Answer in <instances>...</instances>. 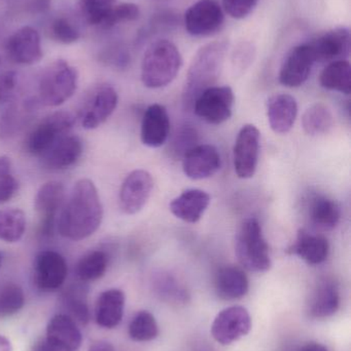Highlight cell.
Instances as JSON below:
<instances>
[{
    "label": "cell",
    "instance_id": "obj_22",
    "mask_svg": "<svg viewBox=\"0 0 351 351\" xmlns=\"http://www.w3.org/2000/svg\"><path fill=\"white\" fill-rule=\"evenodd\" d=\"M45 339L57 350L78 351L82 337L74 319L68 315H57L49 322Z\"/></svg>",
    "mask_w": 351,
    "mask_h": 351
},
{
    "label": "cell",
    "instance_id": "obj_3",
    "mask_svg": "<svg viewBox=\"0 0 351 351\" xmlns=\"http://www.w3.org/2000/svg\"><path fill=\"white\" fill-rule=\"evenodd\" d=\"M183 66V57L177 45L167 39L155 41L144 53L141 80L148 88H161L170 84Z\"/></svg>",
    "mask_w": 351,
    "mask_h": 351
},
{
    "label": "cell",
    "instance_id": "obj_35",
    "mask_svg": "<svg viewBox=\"0 0 351 351\" xmlns=\"http://www.w3.org/2000/svg\"><path fill=\"white\" fill-rule=\"evenodd\" d=\"M24 304V292L19 285L8 282L0 287V317L16 315Z\"/></svg>",
    "mask_w": 351,
    "mask_h": 351
},
{
    "label": "cell",
    "instance_id": "obj_46",
    "mask_svg": "<svg viewBox=\"0 0 351 351\" xmlns=\"http://www.w3.org/2000/svg\"><path fill=\"white\" fill-rule=\"evenodd\" d=\"M31 351H59L56 350L53 346L47 342V339L41 340V341L36 342V343L33 346L32 350Z\"/></svg>",
    "mask_w": 351,
    "mask_h": 351
},
{
    "label": "cell",
    "instance_id": "obj_19",
    "mask_svg": "<svg viewBox=\"0 0 351 351\" xmlns=\"http://www.w3.org/2000/svg\"><path fill=\"white\" fill-rule=\"evenodd\" d=\"M170 135V119L163 105L152 104L148 107L142 117L140 138L144 145L159 148L164 145Z\"/></svg>",
    "mask_w": 351,
    "mask_h": 351
},
{
    "label": "cell",
    "instance_id": "obj_26",
    "mask_svg": "<svg viewBox=\"0 0 351 351\" xmlns=\"http://www.w3.org/2000/svg\"><path fill=\"white\" fill-rule=\"evenodd\" d=\"M125 294L119 289H111L101 293L95 307V319L100 327L113 329L123 319Z\"/></svg>",
    "mask_w": 351,
    "mask_h": 351
},
{
    "label": "cell",
    "instance_id": "obj_31",
    "mask_svg": "<svg viewBox=\"0 0 351 351\" xmlns=\"http://www.w3.org/2000/svg\"><path fill=\"white\" fill-rule=\"evenodd\" d=\"M109 255L104 250H93L82 256L76 265V276L82 282L100 280L109 267Z\"/></svg>",
    "mask_w": 351,
    "mask_h": 351
},
{
    "label": "cell",
    "instance_id": "obj_18",
    "mask_svg": "<svg viewBox=\"0 0 351 351\" xmlns=\"http://www.w3.org/2000/svg\"><path fill=\"white\" fill-rule=\"evenodd\" d=\"M350 32L346 27L333 29L309 43L317 62L346 60L350 53Z\"/></svg>",
    "mask_w": 351,
    "mask_h": 351
},
{
    "label": "cell",
    "instance_id": "obj_10",
    "mask_svg": "<svg viewBox=\"0 0 351 351\" xmlns=\"http://www.w3.org/2000/svg\"><path fill=\"white\" fill-rule=\"evenodd\" d=\"M260 131L253 125L241 128L233 150L235 173L240 179H249L257 172L260 154Z\"/></svg>",
    "mask_w": 351,
    "mask_h": 351
},
{
    "label": "cell",
    "instance_id": "obj_14",
    "mask_svg": "<svg viewBox=\"0 0 351 351\" xmlns=\"http://www.w3.org/2000/svg\"><path fill=\"white\" fill-rule=\"evenodd\" d=\"M315 63L317 59L309 43L294 47L280 68V84L286 88H299L308 80Z\"/></svg>",
    "mask_w": 351,
    "mask_h": 351
},
{
    "label": "cell",
    "instance_id": "obj_21",
    "mask_svg": "<svg viewBox=\"0 0 351 351\" xmlns=\"http://www.w3.org/2000/svg\"><path fill=\"white\" fill-rule=\"evenodd\" d=\"M298 117V103L288 94H278L267 101V117L270 128L275 134L284 135L294 127Z\"/></svg>",
    "mask_w": 351,
    "mask_h": 351
},
{
    "label": "cell",
    "instance_id": "obj_8",
    "mask_svg": "<svg viewBox=\"0 0 351 351\" xmlns=\"http://www.w3.org/2000/svg\"><path fill=\"white\" fill-rule=\"evenodd\" d=\"M234 100L230 86H212L199 95L192 109L202 121L210 125H222L232 117Z\"/></svg>",
    "mask_w": 351,
    "mask_h": 351
},
{
    "label": "cell",
    "instance_id": "obj_34",
    "mask_svg": "<svg viewBox=\"0 0 351 351\" xmlns=\"http://www.w3.org/2000/svg\"><path fill=\"white\" fill-rule=\"evenodd\" d=\"M154 284L159 296L169 302L185 303L189 298L188 291L169 274H159Z\"/></svg>",
    "mask_w": 351,
    "mask_h": 351
},
{
    "label": "cell",
    "instance_id": "obj_48",
    "mask_svg": "<svg viewBox=\"0 0 351 351\" xmlns=\"http://www.w3.org/2000/svg\"><path fill=\"white\" fill-rule=\"evenodd\" d=\"M301 351H329L323 344L317 343V342H310L307 343Z\"/></svg>",
    "mask_w": 351,
    "mask_h": 351
},
{
    "label": "cell",
    "instance_id": "obj_41",
    "mask_svg": "<svg viewBox=\"0 0 351 351\" xmlns=\"http://www.w3.org/2000/svg\"><path fill=\"white\" fill-rule=\"evenodd\" d=\"M259 0H223L225 12L233 19L247 18L255 10Z\"/></svg>",
    "mask_w": 351,
    "mask_h": 351
},
{
    "label": "cell",
    "instance_id": "obj_9",
    "mask_svg": "<svg viewBox=\"0 0 351 351\" xmlns=\"http://www.w3.org/2000/svg\"><path fill=\"white\" fill-rule=\"evenodd\" d=\"M119 103L117 90L111 84H103L92 90L80 110L82 128L95 130L111 117Z\"/></svg>",
    "mask_w": 351,
    "mask_h": 351
},
{
    "label": "cell",
    "instance_id": "obj_5",
    "mask_svg": "<svg viewBox=\"0 0 351 351\" xmlns=\"http://www.w3.org/2000/svg\"><path fill=\"white\" fill-rule=\"evenodd\" d=\"M76 68L64 60H58L45 68L38 82V100L47 107H58L67 102L78 88Z\"/></svg>",
    "mask_w": 351,
    "mask_h": 351
},
{
    "label": "cell",
    "instance_id": "obj_32",
    "mask_svg": "<svg viewBox=\"0 0 351 351\" xmlns=\"http://www.w3.org/2000/svg\"><path fill=\"white\" fill-rule=\"evenodd\" d=\"M26 230V216L20 208L0 210V241L14 243L23 239Z\"/></svg>",
    "mask_w": 351,
    "mask_h": 351
},
{
    "label": "cell",
    "instance_id": "obj_49",
    "mask_svg": "<svg viewBox=\"0 0 351 351\" xmlns=\"http://www.w3.org/2000/svg\"><path fill=\"white\" fill-rule=\"evenodd\" d=\"M0 351H12V343L4 336H0Z\"/></svg>",
    "mask_w": 351,
    "mask_h": 351
},
{
    "label": "cell",
    "instance_id": "obj_39",
    "mask_svg": "<svg viewBox=\"0 0 351 351\" xmlns=\"http://www.w3.org/2000/svg\"><path fill=\"white\" fill-rule=\"evenodd\" d=\"M139 8L136 4H115L102 27L103 28H111L121 22L137 20L139 18Z\"/></svg>",
    "mask_w": 351,
    "mask_h": 351
},
{
    "label": "cell",
    "instance_id": "obj_50",
    "mask_svg": "<svg viewBox=\"0 0 351 351\" xmlns=\"http://www.w3.org/2000/svg\"><path fill=\"white\" fill-rule=\"evenodd\" d=\"M1 263H2V256H1V254H0V267H1Z\"/></svg>",
    "mask_w": 351,
    "mask_h": 351
},
{
    "label": "cell",
    "instance_id": "obj_47",
    "mask_svg": "<svg viewBox=\"0 0 351 351\" xmlns=\"http://www.w3.org/2000/svg\"><path fill=\"white\" fill-rule=\"evenodd\" d=\"M49 6V0H32L31 2L30 8L34 12H43L47 10Z\"/></svg>",
    "mask_w": 351,
    "mask_h": 351
},
{
    "label": "cell",
    "instance_id": "obj_15",
    "mask_svg": "<svg viewBox=\"0 0 351 351\" xmlns=\"http://www.w3.org/2000/svg\"><path fill=\"white\" fill-rule=\"evenodd\" d=\"M67 272L66 260L58 252L47 250L35 257L34 282L43 292L58 290L65 282Z\"/></svg>",
    "mask_w": 351,
    "mask_h": 351
},
{
    "label": "cell",
    "instance_id": "obj_1",
    "mask_svg": "<svg viewBox=\"0 0 351 351\" xmlns=\"http://www.w3.org/2000/svg\"><path fill=\"white\" fill-rule=\"evenodd\" d=\"M102 219V202L96 186L91 180L80 179L60 210L57 228L64 239L80 241L98 230Z\"/></svg>",
    "mask_w": 351,
    "mask_h": 351
},
{
    "label": "cell",
    "instance_id": "obj_7",
    "mask_svg": "<svg viewBox=\"0 0 351 351\" xmlns=\"http://www.w3.org/2000/svg\"><path fill=\"white\" fill-rule=\"evenodd\" d=\"M65 202V188L58 181L43 184L34 199V208L39 217L38 235L43 239H53L57 227L58 213Z\"/></svg>",
    "mask_w": 351,
    "mask_h": 351
},
{
    "label": "cell",
    "instance_id": "obj_43",
    "mask_svg": "<svg viewBox=\"0 0 351 351\" xmlns=\"http://www.w3.org/2000/svg\"><path fill=\"white\" fill-rule=\"evenodd\" d=\"M16 88V73L5 72L0 76V102H5Z\"/></svg>",
    "mask_w": 351,
    "mask_h": 351
},
{
    "label": "cell",
    "instance_id": "obj_2",
    "mask_svg": "<svg viewBox=\"0 0 351 351\" xmlns=\"http://www.w3.org/2000/svg\"><path fill=\"white\" fill-rule=\"evenodd\" d=\"M228 51L226 41L208 43L199 49L194 57L188 72L183 88V101L185 109H192L196 99L218 82L225 57Z\"/></svg>",
    "mask_w": 351,
    "mask_h": 351
},
{
    "label": "cell",
    "instance_id": "obj_13",
    "mask_svg": "<svg viewBox=\"0 0 351 351\" xmlns=\"http://www.w3.org/2000/svg\"><path fill=\"white\" fill-rule=\"evenodd\" d=\"M154 181L152 175L144 170H135L124 180L119 194L122 212L135 215L144 208L152 194Z\"/></svg>",
    "mask_w": 351,
    "mask_h": 351
},
{
    "label": "cell",
    "instance_id": "obj_23",
    "mask_svg": "<svg viewBox=\"0 0 351 351\" xmlns=\"http://www.w3.org/2000/svg\"><path fill=\"white\" fill-rule=\"evenodd\" d=\"M210 204V196L201 189L185 190L169 204L171 213L183 222H199Z\"/></svg>",
    "mask_w": 351,
    "mask_h": 351
},
{
    "label": "cell",
    "instance_id": "obj_44",
    "mask_svg": "<svg viewBox=\"0 0 351 351\" xmlns=\"http://www.w3.org/2000/svg\"><path fill=\"white\" fill-rule=\"evenodd\" d=\"M12 173V162L8 156H0V176Z\"/></svg>",
    "mask_w": 351,
    "mask_h": 351
},
{
    "label": "cell",
    "instance_id": "obj_33",
    "mask_svg": "<svg viewBox=\"0 0 351 351\" xmlns=\"http://www.w3.org/2000/svg\"><path fill=\"white\" fill-rule=\"evenodd\" d=\"M128 333L134 341H152L159 335L158 324L152 313L140 311L130 323Z\"/></svg>",
    "mask_w": 351,
    "mask_h": 351
},
{
    "label": "cell",
    "instance_id": "obj_24",
    "mask_svg": "<svg viewBox=\"0 0 351 351\" xmlns=\"http://www.w3.org/2000/svg\"><path fill=\"white\" fill-rule=\"evenodd\" d=\"M214 289L223 300H238L249 292V278L247 274L237 266H223L214 276Z\"/></svg>",
    "mask_w": 351,
    "mask_h": 351
},
{
    "label": "cell",
    "instance_id": "obj_11",
    "mask_svg": "<svg viewBox=\"0 0 351 351\" xmlns=\"http://www.w3.org/2000/svg\"><path fill=\"white\" fill-rule=\"evenodd\" d=\"M222 6L216 0H199L185 14V26L193 36H210L224 24Z\"/></svg>",
    "mask_w": 351,
    "mask_h": 351
},
{
    "label": "cell",
    "instance_id": "obj_17",
    "mask_svg": "<svg viewBox=\"0 0 351 351\" xmlns=\"http://www.w3.org/2000/svg\"><path fill=\"white\" fill-rule=\"evenodd\" d=\"M181 160L183 173L192 180H203L212 177L220 171L222 165L218 149L207 144L196 146Z\"/></svg>",
    "mask_w": 351,
    "mask_h": 351
},
{
    "label": "cell",
    "instance_id": "obj_27",
    "mask_svg": "<svg viewBox=\"0 0 351 351\" xmlns=\"http://www.w3.org/2000/svg\"><path fill=\"white\" fill-rule=\"evenodd\" d=\"M339 305L340 293L337 285L332 280H324L311 295L308 313L315 319H326L335 315Z\"/></svg>",
    "mask_w": 351,
    "mask_h": 351
},
{
    "label": "cell",
    "instance_id": "obj_16",
    "mask_svg": "<svg viewBox=\"0 0 351 351\" xmlns=\"http://www.w3.org/2000/svg\"><path fill=\"white\" fill-rule=\"evenodd\" d=\"M6 55L10 61L20 65H32L43 58L41 37L32 27L19 29L6 41Z\"/></svg>",
    "mask_w": 351,
    "mask_h": 351
},
{
    "label": "cell",
    "instance_id": "obj_42",
    "mask_svg": "<svg viewBox=\"0 0 351 351\" xmlns=\"http://www.w3.org/2000/svg\"><path fill=\"white\" fill-rule=\"evenodd\" d=\"M19 190L16 178L10 174L0 176V204L10 202Z\"/></svg>",
    "mask_w": 351,
    "mask_h": 351
},
{
    "label": "cell",
    "instance_id": "obj_36",
    "mask_svg": "<svg viewBox=\"0 0 351 351\" xmlns=\"http://www.w3.org/2000/svg\"><path fill=\"white\" fill-rule=\"evenodd\" d=\"M197 131L192 125H181L169 144V156L174 160H183L190 150L197 146Z\"/></svg>",
    "mask_w": 351,
    "mask_h": 351
},
{
    "label": "cell",
    "instance_id": "obj_20",
    "mask_svg": "<svg viewBox=\"0 0 351 351\" xmlns=\"http://www.w3.org/2000/svg\"><path fill=\"white\" fill-rule=\"evenodd\" d=\"M82 150L80 138L69 133L58 140L51 149L41 156V162L49 171L67 170L78 162Z\"/></svg>",
    "mask_w": 351,
    "mask_h": 351
},
{
    "label": "cell",
    "instance_id": "obj_12",
    "mask_svg": "<svg viewBox=\"0 0 351 351\" xmlns=\"http://www.w3.org/2000/svg\"><path fill=\"white\" fill-rule=\"evenodd\" d=\"M251 329L249 311L242 306H232L220 311L212 325V335L218 343L229 346L247 336Z\"/></svg>",
    "mask_w": 351,
    "mask_h": 351
},
{
    "label": "cell",
    "instance_id": "obj_40",
    "mask_svg": "<svg viewBox=\"0 0 351 351\" xmlns=\"http://www.w3.org/2000/svg\"><path fill=\"white\" fill-rule=\"evenodd\" d=\"M52 37L64 45L76 43L80 38L78 29L65 18H57L51 24Z\"/></svg>",
    "mask_w": 351,
    "mask_h": 351
},
{
    "label": "cell",
    "instance_id": "obj_25",
    "mask_svg": "<svg viewBox=\"0 0 351 351\" xmlns=\"http://www.w3.org/2000/svg\"><path fill=\"white\" fill-rule=\"evenodd\" d=\"M288 252L298 256L309 265H319L329 257V241L323 235L315 234L305 229H300L296 241Z\"/></svg>",
    "mask_w": 351,
    "mask_h": 351
},
{
    "label": "cell",
    "instance_id": "obj_38",
    "mask_svg": "<svg viewBox=\"0 0 351 351\" xmlns=\"http://www.w3.org/2000/svg\"><path fill=\"white\" fill-rule=\"evenodd\" d=\"M84 295L82 289L78 287L69 289L64 295V303L69 311L68 315L74 321L86 325L90 319V315H89V309Z\"/></svg>",
    "mask_w": 351,
    "mask_h": 351
},
{
    "label": "cell",
    "instance_id": "obj_37",
    "mask_svg": "<svg viewBox=\"0 0 351 351\" xmlns=\"http://www.w3.org/2000/svg\"><path fill=\"white\" fill-rule=\"evenodd\" d=\"M117 0H80V8L84 20L90 25L103 26Z\"/></svg>",
    "mask_w": 351,
    "mask_h": 351
},
{
    "label": "cell",
    "instance_id": "obj_30",
    "mask_svg": "<svg viewBox=\"0 0 351 351\" xmlns=\"http://www.w3.org/2000/svg\"><path fill=\"white\" fill-rule=\"evenodd\" d=\"M335 125L333 113L323 103L309 107L302 117V127L309 136H321L331 132Z\"/></svg>",
    "mask_w": 351,
    "mask_h": 351
},
{
    "label": "cell",
    "instance_id": "obj_29",
    "mask_svg": "<svg viewBox=\"0 0 351 351\" xmlns=\"http://www.w3.org/2000/svg\"><path fill=\"white\" fill-rule=\"evenodd\" d=\"M319 84L326 90L344 95L351 93V67L348 60L331 62L319 76Z\"/></svg>",
    "mask_w": 351,
    "mask_h": 351
},
{
    "label": "cell",
    "instance_id": "obj_45",
    "mask_svg": "<svg viewBox=\"0 0 351 351\" xmlns=\"http://www.w3.org/2000/svg\"><path fill=\"white\" fill-rule=\"evenodd\" d=\"M88 351H115V348L109 342L98 341L92 344Z\"/></svg>",
    "mask_w": 351,
    "mask_h": 351
},
{
    "label": "cell",
    "instance_id": "obj_6",
    "mask_svg": "<svg viewBox=\"0 0 351 351\" xmlns=\"http://www.w3.org/2000/svg\"><path fill=\"white\" fill-rule=\"evenodd\" d=\"M76 119L65 111L53 113L37 123L25 140L27 154L41 158L52 146L67 134L71 133Z\"/></svg>",
    "mask_w": 351,
    "mask_h": 351
},
{
    "label": "cell",
    "instance_id": "obj_28",
    "mask_svg": "<svg viewBox=\"0 0 351 351\" xmlns=\"http://www.w3.org/2000/svg\"><path fill=\"white\" fill-rule=\"evenodd\" d=\"M310 222L319 230H333L341 219V208L337 202L324 195H315L308 204Z\"/></svg>",
    "mask_w": 351,
    "mask_h": 351
},
{
    "label": "cell",
    "instance_id": "obj_4",
    "mask_svg": "<svg viewBox=\"0 0 351 351\" xmlns=\"http://www.w3.org/2000/svg\"><path fill=\"white\" fill-rule=\"evenodd\" d=\"M235 255L249 271L266 272L271 268L269 245L257 219H247L241 224L235 237Z\"/></svg>",
    "mask_w": 351,
    "mask_h": 351
}]
</instances>
